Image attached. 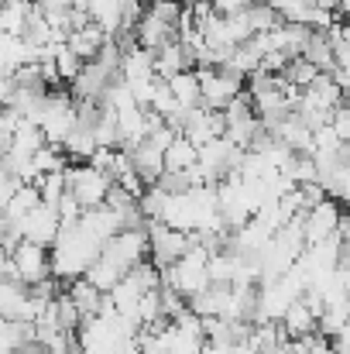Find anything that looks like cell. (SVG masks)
Returning <instances> with one entry per match:
<instances>
[{
	"instance_id": "6da1fadb",
	"label": "cell",
	"mask_w": 350,
	"mask_h": 354,
	"mask_svg": "<svg viewBox=\"0 0 350 354\" xmlns=\"http://www.w3.org/2000/svg\"><path fill=\"white\" fill-rule=\"evenodd\" d=\"M66 176V193L83 207V210H93V207H104L107 200V189H110V179L90 165H66L62 169Z\"/></svg>"
},
{
	"instance_id": "7a4b0ae2",
	"label": "cell",
	"mask_w": 350,
	"mask_h": 354,
	"mask_svg": "<svg viewBox=\"0 0 350 354\" xmlns=\"http://www.w3.org/2000/svg\"><path fill=\"white\" fill-rule=\"evenodd\" d=\"M302 234H306V248L309 244H320V241H327V237H333V234L347 237V221L340 214V203L337 200H323L313 210H306L302 214Z\"/></svg>"
},
{
	"instance_id": "3957f363",
	"label": "cell",
	"mask_w": 350,
	"mask_h": 354,
	"mask_svg": "<svg viewBox=\"0 0 350 354\" xmlns=\"http://www.w3.org/2000/svg\"><path fill=\"white\" fill-rule=\"evenodd\" d=\"M10 268H14V279L28 289L35 282H45L52 272H48V251L38 248V244H28L21 241L14 251H10Z\"/></svg>"
},
{
	"instance_id": "277c9868",
	"label": "cell",
	"mask_w": 350,
	"mask_h": 354,
	"mask_svg": "<svg viewBox=\"0 0 350 354\" xmlns=\"http://www.w3.org/2000/svg\"><path fill=\"white\" fill-rule=\"evenodd\" d=\"M100 254L107 261H114L120 272H127L130 265H137V261L148 258V234L144 231H120L110 241H104Z\"/></svg>"
},
{
	"instance_id": "5b68a950",
	"label": "cell",
	"mask_w": 350,
	"mask_h": 354,
	"mask_svg": "<svg viewBox=\"0 0 350 354\" xmlns=\"http://www.w3.org/2000/svg\"><path fill=\"white\" fill-rule=\"evenodd\" d=\"M17 231H21V241L38 244V248L48 251V248L55 244V237H59V217H55V210H48V207H35L28 217L17 221Z\"/></svg>"
},
{
	"instance_id": "8992f818",
	"label": "cell",
	"mask_w": 350,
	"mask_h": 354,
	"mask_svg": "<svg viewBox=\"0 0 350 354\" xmlns=\"http://www.w3.org/2000/svg\"><path fill=\"white\" fill-rule=\"evenodd\" d=\"M186 69H193V66H189V55H186V48H182L179 38H172L158 52H151V73H155V80H172L175 73H186Z\"/></svg>"
},
{
	"instance_id": "52a82bcc",
	"label": "cell",
	"mask_w": 350,
	"mask_h": 354,
	"mask_svg": "<svg viewBox=\"0 0 350 354\" xmlns=\"http://www.w3.org/2000/svg\"><path fill=\"white\" fill-rule=\"evenodd\" d=\"M62 292H66V296H69V303L76 306L79 320H93V317H100V306H104V296H107V292L93 289L83 275H79V279H72V282H66V289H62Z\"/></svg>"
},
{
	"instance_id": "ba28073f",
	"label": "cell",
	"mask_w": 350,
	"mask_h": 354,
	"mask_svg": "<svg viewBox=\"0 0 350 354\" xmlns=\"http://www.w3.org/2000/svg\"><path fill=\"white\" fill-rule=\"evenodd\" d=\"M104 41H107V35H104V28L100 24H86V28H79V31H69L66 35V48L79 59V62H93L97 55H100V48H104Z\"/></svg>"
},
{
	"instance_id": "9c48e42d",
	"label": "cell",
	"mask_w": 350,
	"mask_h": 354,
	"mask_svg": "<svg viewBox=\"0 0 350 354\" xmlns=\"http://www.w3.org/2000/svg\"><path fill=\"white\" fill-rule=\"evenodd\" d=\"M130 35H134V45H137V48H144V52H158V48L165 45V41L179 38L172 24H162V21H155L151 14H144V17L137 21V28H134Z\"/></svg>"
},
{
	"instance_id": "30bf717a",
	"label": "cell",
	"mask_w": 350,
	"mask_h": 354,
	"mask_svg": "<svg viewBox=\"0 0 350 354\" xmlns=\"http://www.w3.org/2000/svg\"><path fill=\"white\" fill-rule=\"evenodd\" d=\"M165 86H168V93H172L175 107H182V111L200 107V80H196V73H193V69L175 73L172 80H165Z\"/></svg>"
},
{
	"instance_id": "8fae6325",
	"label": "cell",
	"mask_w": 350,
	"mask_h": 354,
	"mask_svg": "<svg viewBox=\"0 0 350 354\" xmlns=\"http://www.w3.org/2000/svg\"><path fill=\"white\" fill-rule=\"evenodd\" d=\"M196 148L186 141V138H175L165 151H162V169L165 172H189L193 165H196Z\"/></svg>"
},
{
	"instance_id": "7c38bea8",
	"label": "cell",
	"mask_w": 350,
	"mask_h": 354,
	"mask_svg": "<svg viewBox=\"0 0 350 354\" xmlns=\"http://www.w3.org/2000/svg\"><path fill=\"white\" fill-rule=\"evenodd\" d=\"M35 207H41L38 189H35L31 183H21V186L14 189V196L7 200V207H3V217H7L10 224H17V221H21V217H28Z\"/></svg>"
},
{
	"instance_id": "4fadbf2b",
	"label": "cell",
	"mask_w": 350,
	"mask_h": 354,
	"mask_svg": "<svg viewBox=\"0 0 350 354\" xmlns=\"http://www.w3.org/2000/svg\"><path fill=\"white\" fill-rule=\"evenodd\" d=\"M120 275H124V272L117 268L114 261H107L104 254H97V258L86 265V272H83V279H86L93 289H100V292H110L117 282H120Z\"/></svg>"
},
{
	"instance_id": "5bb4252c",
	"label": "cell",
	"mask_w": 350,
	"mask_h": 354,
	"mask_svg": "<svg viewBox=\"0 0 350 354\" xmlns=\"http://www.w3.org/2000/svg\"><path fill=\"white\" fill-rule=\"evenodd\" d=\"M31 186L38 189L41 207H48V210H55V203L66 196V176H62V172H45V176H38Z\"/></svg>"
},
{
	"instance_id": "9a60e30c",
	"label": "cell",
	"mask_w": 350,
	"mask_h": 354,
	"mask_svg": "<svg viewBox=\"0 0 350 354\" xmlns=\"http://www.w3.org/2000/svg\"><path fill=\"white\" fill-rule=\"evenodd\" d=\"M45 145V138H41V127L38 124H31V120H17V127H14V134H10V148L14 151H24V155H31V151H38Z\"/></svg>"
},
{
	"instance_id": "2e32d148",
	"label": "cell",
	"mask_w": 350,
	"mask_h": 354,
	"mask_svg": "<svg viewBox=\"0 0 350 354\" xmlns=\"http://www.w3.org/2000/svg\"><path fill=\"white\" fill-rule=\"evenodd\" d=\"M278 76H282L289 86H295V90H306V86H309V83L320 76V69H316V66H309L306 59H289V66H285Z\"/></svg>"
},
{
	"instance_id": "e0dca14e",
	"label": "cell",
	"mask_w": 350,
	"mask_h": 354,
	"mask_svg": "<svg viewBox=\"0 0 350 354\" xmlns=\"http://www.w3.org/2000/svg\"><path fill=\"white\" fill-rule=\"evenodd\" d=\"M165 203H168V193L158 189V186H148V189L137 196V214H141L144 221H162Z\"/></svg>"
},
{
	"instance_id": "ac0fdd59",
	"label": "cell",
	"mask_w": 350,
	"mask_h": 354,
	"mask_svg": "<svg viewBox=\"0 0 350 354\" xmlns=\"http://www.w3.org/2000/svg\"><path fill=\"white\" fill-rule=\"evenodd\" d=\"M244 21H247V28H251V35H264V31H271L275 24H278V17H275V10L268 7V3H254V7H247L244 10Z\"/></svg>"
},
{
	"instance_id": "d6986e66",
	"label": "cell",
	"mask_w": 350,
	"mask_h": 354,
	"mask_svg": "<svg viewBox=\"0 0 350 354\" xmlns=\"http://www.w3.org/2000/svg\"><path fill=\"white\" fill-rule=\"evenodd\" d=\"M52 62H55V73H59L62 86H66V83H72V80L79 76V69H83V62L66 48V41H62V45H55V59H52Z\"/></svg>"
},
{
	"instance_id": "ffe728a7",
	"label": "cell",
	"mask_w": 350,
	"mask_h": 354,
	"mask_svg": "<svg viewBox=\"0 0 350 354\" xmlns=\"http://www.w3.org/2000/svg\"><path fill=\"white\" fill-rule=\"evenodd\" d=\"M330 131H333V134H337L344 145L350 141V111L344 107V104H340V107L330 114Z\"/></svg>"
},
{
	"instance_id": "44dd1931",
	"label": "cell",
	"mask_w": 350,
	"mask_h": 354,
	"mask_svg": "<svg viewBox=\"0 0 350 354\" xmlns=\"http://www.w3.org/2000/svg\"><path fill=\"white\" fill-rule=\"evenodd\" d=\"M257 0H213L210 7H213V14H220V17H237V14H244L247 7H254Z\"/></svg>"
}]
</instances>
